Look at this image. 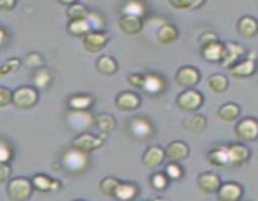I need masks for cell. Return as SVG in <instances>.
Returning <instances> with one entry per match:
<instances>
[{
  "mask_svg": "<svg viewBox=\"0 0 258 201\" xmlns=\"http://www.w3.org/2000/svg\"><path fill=\"white\" fill-rule=\"evenodd\" d=\"M38 99H39V93L30 85H22L12 93V103L20 110H29L34 107Z\"/></svg>",
  "mask_w": 258,
  "mask_h": 201,
  "instance_id": "cell-1",
  "label": "cell"
},
{
  "mask_svg": "<svg viewBox=\"0 0 258 201\" xmlns=\"http://www.w3.org/2000/svg\"><path fill=\"white\" fill-rule=\"evenodd\" d=\"M8 195L14 201H24L30 197L33 192V185L30 180L25 177H15L8 182Z\"/></svg>",
  "mask_w": 258,
  "mask_h": 201,
  "instance_id": "cell-2",
  "label": "cell"
},
{
  "mask_svg": "<svg viewBox=\"0 0 258 201\" xmlns=\"http://www.w3.org/2000/svg\"><path fill=\"white\" fill-rule=\"evenodd\" d=\"M62 163L71 172H82V171L87 168L90 160L87 157V153L81 152V151L73 148V150H70L63 153Z\"/></svg>",
  "mask_w": 258,
  "mask_h": 201,
  "instance_id": "cell-3",
  "label": "cell"
},
{
  "mask_svg": "<svg viewBox=\"0 0 258 201\" xmlns=\"http://www.w3.org/2000/svg\"><path fill=\"white\" fill-rule=\"evenodd\" d=\"M204 97L201 92L196 89H188L181 92L176 98L179 108L186 112H194L203 106Z\"/></svg>",
  "mask_w": 258,
  "mask_h": 201,
  "instance_id": "cell-4",
  "label": "cell"
},
{
  "mask_svg": "<svg viewBox=\"0 0 258 201\" xmlns=\"http://www.w3.org/2000/svg\"><path fill=\"white\" fill-rule=\"evenodd\" d=\"M83 47L87 52L97 53L102 50L108 43V34L102 30H90L83 35Z\"/></svg>",
  "mask_w": 258,
  "mask_h": 201,
  "instance_id": "cell-5",
  "label": "cell"
},
{
  "mask_svg": "<svg viewBox=\"0 0 258 201\" xmlns=\"http://www.w3.org/2000/svg\"><path fill=\"white\" fill-rule=\"evenodd\" d=\"M67 123L75 131L90 130V127L93 123V116L88 112V110H71L67 115Z\"/></svg>",
  "mask_w": 258,
  "mask_h": 201,
  "instance_id": "cell-6",
  "label": "cell"
},
{
  "mask_svg": "<svg viewBox=\"0 0 258 201\" xmlns=\"http://www.w3.org/2000/svg\"><path fill=\"white\" fill-rule=\"evenodd\" d=\"M103 140L101 137L92 135V133L83 132L81 135H78L77 137L73 140L72 147L76 150L81 151V152L88 153L93 150H97V148L102 147Z\"/></svg>",
  "mask_w": 258,
  "mask_h": 201,
  "instance_id": "cell-7",
  "label": "cell"
},
{
  "mask_svg": "<svg viewBox=\"0 0 258 201\" xmlns=\"http://www.w3.org/2000/svg\"><path fill=\"white\" fill-rule=\"evenodd\" d=\"M236 135L242 141H256L258 137V123L256 118L247 117L239 121L236 126Z\"/></svg>",
  "mask_w": 258,
  "mask_h": 201,
  "instance_id": "cell-8",
  "label": "cell"
},
{
  "mask_svg": "<svg viewBox=\"0 0 258 201\" xmlns=\"http://www.w3.org/2000/svg\"><path fill=\"white\" fill-rule=\"evenodd\" d=\"M175 80L180 87L191 88L199 83V80H201V73H199V70L197 68L190 67V65H185V67H181L176 72Z\"/></svg>",
  "mask_w": 258,
  "mask_h": 201,
  "instance_id": "cell-9",
  "label": "cell"
},
{
  "mask_svg": "<svg viewBox=\"0 0 258 201\" xmlns=\"http://www.w3.org/2000/svg\"><path fill=\"white\" fill-rule=\"evenodd\" d=\"M227 153H228L229 165L241 166L249 158V148L242 143H233L227 146Z\"/></svg>",
  "mask_w": 258,
  "mask_h": 201,
  "instance_id": "cell-10",
  "label": "cell"
},
{
  "mask_svg": "<svg viewBox=\"0 0 258 201\" xmlns=\"http://www.w3.org/2000/svg\"><path fill=\"white\" fill-rule=\"evenodd\" d=\"M140 95L135 92H130V90L118 93L117 97H116V107L120 111H125V112L136 110L140 106Z\"/></svg>",
  "mask_w": 258,
  "mask_h": 201,
  "instance_id": "cell-11",
  "label": "cell"
},
{
  "mask_svg": "<svg viewBox=\"0 0 258 201\" xmlns=\"http://www.w3.org/2000/svg\"><path fill=\"white\" fill-rule=\"evenodd\" d=\"M164 155L168 160L179 162V161H183L188 157L189 147L183 141H174V142L169 143L168 147L164 150Z\"/></svg>",
  "mask_w": 258,
  "mask_h": 201,
  "instance_id": "cell-12",
  "label": "cell"
},
{
  "mask_svg": "<svg viewBox=\"0 0 258 201\" xmlns=\"http://www.w3.org/2000/svg\"><path fill=\"white\" fill-rule=\"evenodd\" d=\"M218 198L222 201H237L243 195V188L239 183L226 182L221 183L218 188Z\"/></svg>",
  "mask_w": 258,
  "mask_h": 201,
  "instance_id": "cell-13",
  "label": "cell"
},
{
  "mask_svg": "<svg viewBox=\"0 0 258 201\" xmlns=\"http://www.w3.org/2000/svg\"><path fill=\"white\" fill-rule=\"evenodd\" d=\"M244 54V49L241 44L233 42L224 43V54L222 58V64L223 67L229 68L232 64L237 62L242 55Z\"/></svg>",
  "mask_w": 258,
  "mask_h": 201,
  "instance_id": "cell-14",
  "label": "cell"
},
{
  "mask_svg": "<svg viewBox=\"0 0 258 201\" xmlns=\"http://www.w3.org/2000/svg\"><path fill=\"white\" fill-rule=\"evenodd\" d=\"M118 27L126 34H138L143 29V19L138 15L123 14L118 20Z\"/></svg>",
  "mask_w": 258,
  "mask_h": 201,
  "instance_id": "cell-15",
  "label": "cell"
},
{
  "mask_svg": "<svg viewBox=\"0 0 258 201\" xmlns=\"http://www.w3.org/2000/svg\"><path fill=\"white\" fill-rule=\"evenodd\" d=\"M256 72V60L253 58H247V59L236 62L229 67V73L236 78H244L254 74Z\"/></svg>",
  "mask_w": 258,
  "mask_h": 201,
  "instance_id": "cell-16",
  "label": "cell"
},
{
  "mask_svg": "<svg viewBox=\"0 0 258 201\" xmlns=\"http://www.w3.org/2000/svg\"><path fill=\"white\" fill-rule=\"evenodd\" d=\"M130 131L135 137L146 138L154 133V127L148 118L136 117L131 121Z\"/></svg>",
  "mask_w": 258,
  "mask_h": 201,
  "instance_id": "cell-17",
  "label": "cell"
},
{
  "mask_svg": "<svg viewBox=\"0 0 258 201\" xmlns=\"http://www.w3.org/2000/svg\"><path fill=\"white\" fill-rule=\"evenodd\" d=\"M221 183V177L214 172H204L198 177L199 188L206 193L217 192Z\"/></svg>",
  "mask_w": 258,
  "mask_h": 201,
  "instance_id": "cell-18",
  "label": "cell"
},
{
  "mask_svg": "<svg viewBox=\"0 0 258 201\" xmlns=\"http://www.w3.org/2000/svg\"><path fill=\"white\" fill-rule=\"evenodd\" d=\"M141 88L150 94H158L165 89V80L159 74L148 73V74H144V82Z\"/></svg>",
  "mask_w": 258,
  "mask_h": 201,
  "instance_id": "cell-19",
  "label": "cell"
},
{
  "mask_svg": "<svg viewBox=\"0 0 258 201\" xmlns=\"http://www.w3.org/2000/svg\"><path fill=\"white\" fill-rule=\"evenodd\" d=\"M203 57L204 59L208 60V62L216 63V62H221L222 58H223L224 54V43L219 42L218 40H214V42L208 43V44L203 45Z\"/></svg>",
  "mask_w": 258,
  "mask_h": 201,
  "instance_id": "cell-20",
  "label": "cell"
},
{
  "mask_svg": "<svg viewBox=\"0 0 258 201\" xmlns=\"http://www.w3.org/2000/svg\"><path fill=\"white\" fill-rule=\"evenodd\" d=\"M165 155L160 146H151L145 151L143 156V163L149 168H155L163 163Z\"/></svg>",
  "mask_w": 258,
  "mask_h": 201,
  "instance_id": "cell-21",
  "label": "cell"
},
{
  "mask_svg": "<svg viewBox=\"0 0 258 201\" xmlns=\"http://www.w3.org/2000/svg\"><path fill=\"white\" fill-rule=\"evenodd\" d=\"M32 182L33 188H37L38 191H57L59 190L60 182L58 180H52L50 177L45 175H35L33 176V178L30 180Z\"/></svg>",
  "mask_w": 258,
  "mask_h": 201,
  "instance_id": "cell-22",
  "label": "cell"
},
{
  "mask_svg": "<svg viewBox=\"0 0 258 201\" xmlns=\"http://www.w3.org/2000/svg\"><path fill=\"white\" fill-rule=\"evenodd\" d=\"M237 30L246 39H251L257 34V20L253 17H242L237 23Z\"/></svg>",
  "mask_w": 258,
  "mask_h": 201,
  "instance_id": "cell-23",
  "label": "cell"
},
{
  "mask_svg": "<svg viewBox=\"0 0 258 201\" xmlns=\"http://www.w3.org/2000/svg\"><path fill=\"white\" fill-rule=\"evenodd\" d=\"M179 37V30L173 24H164L156 32V40L161 44H170Z\"/></svg>",
  "mask_w": 258,
  "mask_h": 201,
  "instance_id": "cell-24",
  "label": "cell"
},
{
  "mask_svg": "<svg viewBox=\"0 0 258 201\" xmlns=\"http://www.w3.org/2000/svg\"><path fill=\"white\" fill-rule=\"evenodd\" d=\"M93 123L96 125L97 130L101 133H111L116 128V121L113 116L108 115V113H101L93 117Z\"/></svg>",
  "mask_w": 258,
  "mask_h": 201,
  "instance_id": "cell-25",
  "label": "cell"
},
{
  "mask_svg": "<svg viewBox=\"0 0 258 201\" xmlns=\"http://www.w3.org/2000/svg\"><path fill=\"white\" fill-rule=\"evenodd\" d=\"M96 68L102 74L112 75L117 70L118 64L115 58L110 57V55H101L97 59V62H96Z\"/></svg>",
  "mask_w": 258,
  "mask_h": 201,
  "instance_id": "cell-26",
  "label": "cell"
},
{
  "mask_svg": "<svg viewBox=\"0 0 258 201\" xmlns=\"http://www.w3.org/2000/svg\"><path fill=\"white\" fill-rule=\"evenodd\" d=\"M239 113H241V108H239L238 105H236V103L233 102L224 103V105H222L218 110L219 118H222L223 121H227V122L237 120Z\"/></svg>",
  "mask_w": 258,
  "mask_h": 201,
  "instance_id": "cell-27",
  "label": "cell"
},
{
  "mask_svg": "<svg viewBox=\"0 0 258 201\" xmlns=\"http://www.w3.org/2000/svg\"><path fill=\"white\" fill-rule=\"evenodd\" d=\"M208 158H209V162H211L213 166L222 167V166L229 165L228 153H227V146H221V147L212 150L211 152H209Z\"/></svg>",
  "mask_w": 258,
  "mask_h": 201,
  "instance_id": "cell-28",
  "label": "cell"
},
{
  "mask_svg": "<svg viewBox=\"0 0 258 201\" xmlns=\"http://www.w3.org/2000/svg\"><path fill=\"white\" fill-rule=\"evenodd\" d=\"M208 88L214 93H223L228 89V78L223 74H213L208 78Z\"/></svg>",
  "mask_w": 258,
  "mask_h": 201,
  "instance_id": "cell-29",
  "label": "cell"
},
{
  "mask_svg": "<svg viewBox=\"0 0 258 201\" xmlns=\"http://www.w3.org/2000/svg\"><path fill=\"white\" fill-rule=\"evenodd\" d=\"M93 105V98L88 94H77L73 95L68 100V106L71 110L86 111Z\"/></svg>",
  "mask_w": 258,
  "mask_h": 201,
  "instance_id": "cell-30",
  "label": "cell"
},
{
  "mask_svg": "<svg viewBox=\"0 0 258 201\" xmlns=\"http://www.w3.org/2000/svg\"><path fill=\"white\" fill-rule=\"evenodd\" d=\"M138 187H136L134 183L120 182L113 197H117L120 198V200H133V198L138 195Z\"/></svg>",
  "mask_w": 258,
  "mask_h": 201,
  "instance_id": "cell-31",
  "label": "cell"
},
{
  "mask_svg": "<svg viewBox=\"0 0 258 201\" xmlns=\"http://www.w3.org/2000/svg\"><path fill=\"white\" fill-rule=\"evenodd\" d=\"M207 127V118L203 115H193L184 121V128L190 132H198Z\"/></svg>",
  "mask_w": 258,
  "mask_h": 201,
  "instance_id": "cell-32",
  "label": "cell"
},
{
  "mask_svg": "<svg viewBox=\"0 0 258 201\" xmlns=\"http://www.w3.org/2000/svg\"><path fill=\"white\" fill-rule=\"evenodd\" d=\"M68 32L72 35H85L91 30L90 24H88L87 19H80V20H70L68 23Z\"/></svg>",
  "mask_w": 258,
  "mask_h": 201,
  "instance_id": "cell-33",
  "label": "cell"
},
{
  "mask_svg": "<svg viewBox=\"0 0 258 201\" xmlns=\"http://www.w3.org/2000/svg\"><path fill=\"white\" fill-rule=\"evenodd\" d=\"M87 8L80 3H73L67 9V17L70 20H80L87 18Z\"/></svg>",
  "mask_w": 258,
  "mask_h": 201,
  "instance_id": "cell-34",
  "label": "cell"
},
{
  "mask_svg": "<svg viewBox=\"0 0 258 201\" xmlns=\"http://www.w3.org/2000/svg\"><path fill=\"white\" fill-rule=\"evenodd\" d=\"M123 13H125V14L143 17V15L145 14V5H144L140 0H128V2L123 5Z\"/></svg>",
  "mask_w": 258,
  "mask_h": 201,
  "instance_id": "cell-35",
  "label": "cell"
},
{
  "mask_svg": "<svg viewBox=\"0 0 258 201\" xmlns=\"http://www.w3.org/2000/svg\"><path fill=\"white\" fill-rule=\"evenodd\" d=\"M121 181H118L115 177H105L101 181V191H102L105 195L108 196H115L116 190H117V186L120 185Z\"/></svg>",
  "mask_w": 258,
  "mask_h": 201,
  "instance_id": "cell-36",
  "label": "cell"
},
{
  "mask_svg": "<svg viewBox=\"0 0 258 201\" xmlns=\"http://www.w3.org/2000/svg\"><path fill=\"white\" fill-rule=\"evenodd\" d=\"M33 79H34L35 87L45 88L48 84H49L50 80H52V77H50L49 70L45 69V68H40V69H38L37 72H35L34 78H33Z\"/></svg>",
  "mask_w": 258,
  "mask_h": 201,
  "instance_id": "cell-37",
  "label": "cell"
},
{
  "mask_svg": "<svg viewBox=\"0 0 258 201\" xmlns=\"http://www.w3.org/2000/svg\"><path fill=\"white\" fill-rule=\"evenodd\" d=\"M20 59L19 58H10V59H8L7 62L4 63L3 65H0V75H7L9 74V73L12 72H15V70H18L20 68Z\"/></svg>",
  "mask_w": 258,
  "mask_h": 201,
  "instance_id": "cell-38",
  "label": "cell"
},
{
  "mask_svg": "<svg viewBox=\"0 0 258 201\" xmlns=\"http://www.w3.org/2000/svg\"><path fill=\"white\" fill-rule=\"evenodd\" d=\"M86 19H87L88 24H90V27H91V29L102 30L103 27H105V20H103V18L96 12H92V13L88 12L87 18H86Z\"/></svg>",
  "mask_w": 258,
  "mask_h": 201,
  "instance_id": "cell-39",
  "label": "cell"
},
{
  "mask_svg": "<svg viewBox=\"0 0 258 201\" xmlns=\"http://www.w3.org/2000/svg\"><path fill=\"white\" fill-rule=\"evenodd\" d=\"M169 178L165 173L163 172H156L151 176V186L155 190H164L168 186Z\"/></svg>",
  "mask_w": 258,
  "mask_h": 201,
  "instance_id": "cell-40",
  "label": "cell"
},
{
  "mask_svg": "<svg viewBox=\"0 0 258 201\" xmlns=\"http://www.w3.org/2000/svg\"><path fill=\"white\" fill-rule=\"evenodd\" d=\"M165 175L168 176V178H171V180H178V178L183 176V168L180 167L178 162L170 161V163L165 167Z\"/></svg>",
  "mask_w": 258,
  "mask_h": 201,
  "instance_id": "cell-41",
  "label": "cell"
},
{
  "mask_svg": "<svg viewBox=\"0 0 258 201\" xmlns=\"http://www.w3.org/2000/svg\"><path fill=\"white\" fill-rule=\"evenodd\" d=\"M13 157V148L5 140H0V162H8Z\"/></svg>",
  "mask_w": 258,
  "mask_h": 201,
  "instance_id": "cell-42",
  "label": "cell"
},
{
  "mask_svg": "<svg viewBox=\"0 0 258 201\" xmlns=\"http://www.w3.org/2000/svg\"><path fill=\"white\" fill-rule=\"evenodd\" d=\"M25 64L30 68H38L43 64V57L39 53H29L25 57Z\"/></svg>",
  "mask_w": 258,
  "mask_h": 201,
  "instance_id": "cell-43",
  "label": "cell"
},
{
  "mask_svg": "<svg viewBox=\"0 0 258 201\" xmlns=\"http://www.w3.org/2000/svg\"><path fill=\"white\" fill-rule=\"evenodd\" d=\"M12 102V92L7 87L0 85V108L5 107Z\"/></svg>",
  "mask_w": 258,
  "mask_h": 201,
  "instance_id": "cell-44",
  "label": "cell"
},
{
  "mask_svg": "<svg viewBox=\"0 0 258 201\" xmlns=\"http://www.w3.org/2000/svg\"><path fill=\"white\" fill-rule=\"evenodd\" d=\"M10 175H12V168L8 162H0V183L9 181Z\"/></svg>",
  "mask_w": 258,
  "mask_h": 201,
  "instance_id": "cell-45",
  "label": "cell"
},
{
  "mask_svg": "<svg viewBox=\"0 0 258 201\" xmlns=\"http://www.w3.org/2000/svg\"><path fill=\"white\" fill-rule=\"evenodd\" d=\"M128 82H130V84L134 85V87L141 88L144 82V74H141V73H131V74L128 75Z\"/></svg>",
  "mask_w": 258,
  "mask_h": 201,
  "instance_id": "cell-46",
  "label": "cell"
},
{
  "mask_svg": "<svg viewBox=\"0 0 258 201\" xmlns=\"http://www.w3.org/2000/svg\"><path fill=\"white\" fill-rule=\"evenodd\" d=\"M214 40H218V37H217V34H214L213 32H206L199 37V43L202 44V47L208 44V43L214 42Z\"/></svg>",
  "mask_w": 258,
  "mask_h": 201,
  "instance_id": "cell-47",
  "label": "cell"
},
{
  "mask_svg": "<svg viewBox=\"0 0 258 201\" xmlns=\"http://www.w3.org/2000/svg\"><path fill=\"white\" fill-rule=\"evenodd\" d=\"M175 9L190 10V0H169Z\"/></svg>",
  "mask_w": 258,
  "mask_h": 201,
  "instance_id": "cell-48",
  "label": "cell"
},
{
  "mask_svg": "<svg viewBox=\"0 0 258 201\" xmlns=\"http://www.w3.org/2000/svg\"><path fill=\"white\" fill-rule=\"evenodd\" d=\"M17 4V0H0V12H9Z\"/></svg>",
  "mask_w": 258,
  "mask_h": 201,
  "instance_id": "cell-49",
  "label": "cell"
},
{
  "mask_svg": "<svg viewBox=\"0 0 258 201\" xmlns=\"http://www.w3.org/2000/svg\"><path fill=\"white\" fill-rule=\"evenodd\" d=\"M7 40H8V33H7V30H5L4 28L0 27V45L4 44V43L7 42Z\"/></svg>",
  "mask_w": 258,
  "mask_h": 201,
  "instance_id": "cell-50",
  "label": "cell"
},
{
  "mask_svg": "<svg viewBox=\"0 0 258 201\" xmlns=\"http://www.w3.org/2000/svg\"><path fill=\"white\" fill-rule=\"evenodd\" d=\"M203 3H204V0H190V10L202 7V5H203Z\"/></svg>",
  "mask_w": 258,
  "mask_h": 201,
  "instance_id": "cell-51",
  "label": "cell"
},
{
  "mask_svg": "<svg viewBox=\"0 0 258 201\" xmlns=\"http://www.w3.org/2000/svg\"><path fill=\"white\" fill-rule=\"evenodd\" d=\"M59 2L62 3V4L71 5V4H73V3H77V0H59Z\"/></svg>",
  "mask_w": 258,
  "mask_h": 201,
  "instance_id": "cell-52",
  "label": "cell"
}]
</instances>
